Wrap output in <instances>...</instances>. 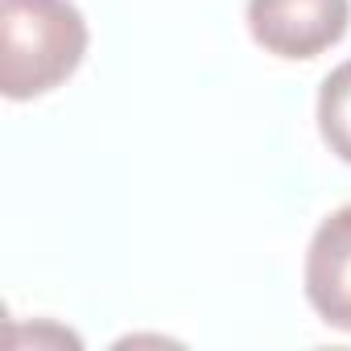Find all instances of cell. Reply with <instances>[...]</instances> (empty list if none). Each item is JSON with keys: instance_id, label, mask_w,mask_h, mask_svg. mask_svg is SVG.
I'll return each instance as SVG.
<instances>
[{"instance_id": "cell-2", "label": "cell", "mask_w": 351, "mask_h": 351, "mask_svg": "<svg viewBox=\"0 0 351 351\" xmlns=\"http://www.w3.org/2000/svg\"><path fill=\"white\" fill-rule=\"evenodd\" d=\"M351 0H248V34L265 54L302 62L339 46Z\"/></svg>"}, {"instance_id": "cell-3", "label": "cell", "mask_w": 351, "mask_h": 351, "mask_svg": "<svg viewBox=\"0 0 351 351\" xmlns=\"http://www.w3.org/2000/svg\"><path fill=\"white\" fill-rule=\"evenodd\" d=\"M306 298L326 326L351 335V203L326 215L310 240Z\"/></svg>"}, {"instance_id": "cell-1", "label": "cell", "mask_w": 351, "mask_h": 351, "mask_svg": "<svg viewBox=\"0 0 351 351\" xmlns=\"http://www.w3.org/2000/svg\"><path fill=\"white\" fill-rule=\"evenodd\" d=\"M87 54V21L71 0H0V87L38 99L62 87Z\"/></svg>"}, {"instance_id": "cell-4", "label": "cell", "mask_w": 351, "mask_h": 351, "mask_svg": "<svg viewBox=\"0 0 351 351\" xmlns=\"http://www.w3.org/2000/svg\"><path fill=\"white\" fill-rule=\"evenodd\" d=\"M318 132L326 149L351 165V58L335 66L318 87Z\"/></svg>"}]
</instances>
